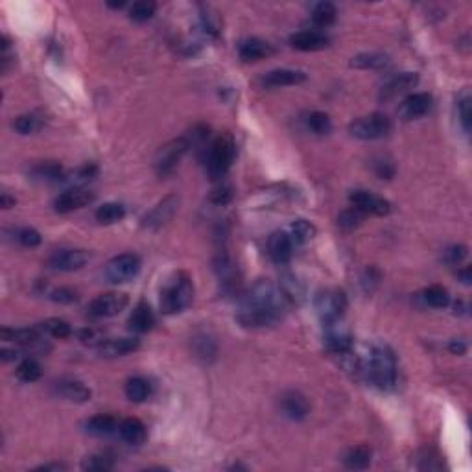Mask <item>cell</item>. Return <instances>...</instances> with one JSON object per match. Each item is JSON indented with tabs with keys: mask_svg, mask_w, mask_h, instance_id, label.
I'll use <instances>...</instances> for the list:
<instances>
[{
	"mask_svg": "<svg viewBox=\"0 0 472 472\" xmlns=\"http://www.w3.org/2000/svg\"><path fill=\"white\" fill-rule=\"evenodd\" d=\"M284 295L268 279L255 283L249 292L242 295L240 308L236 312L238 323L249 329H260L277 323L283 318Z\"/></svg>",
	"mask_w": 472,
	"mask_h": 472,
	"instance_id": "cell-1",
	"label": "cell"
},
{
	"mask_svg": "<svg viewBox=\"0 0 472 472\" xmlns=\"http://www.w3.org/2000/svg\"><path fill=\"white\" fill-rule=\"evenodd\" d=\"M362 371L366 373L367 378L377 388L391 390L397 384L395 354L391 353V349L386 347V345H375L362 364Z\"/></svg>",
	"mask_w": 472,
	"mask_h": 472,
	"instance_id": "cell-2",
	"label": "cell"
},
{
	"mask_svg": "<svg viewBox=\"0 0 472 472\" xmlns=\"http://www.w3.org/2000/svg\"><path fill=\"white\" fill-rule=\"evenodd\" d=\"M194 299V283L185 272L176 273L166 281L161 290V310L163 314H179L187 310Z\"/></svg>",
	"mask_w": 472,
	"mask_h": 472,
	"instance_id": "cell-3",
	"label": "cell"
},
{
	"mask_svg": "<svg viewBox=\"0 0 472 472\" xmlns=\"http://www.w3.org/2000/svg\"><path fill=\"white\" fill-rule=\"evenodd\" d=\"M235 155V139L227 133L216 137L209 144V152H206V172H209L211 179H222L233 166Z\"/></svg>",
	"mask_w": 472,
	"mask_h": 472,
	"instance_id": "cell-4",
	"label": "cell"
},
{
	"mask_svg": "<svg viewBox=\"0 0 472 472\" xmlns=\"http://www.w3.org/2000/svg\"><path fill=\"white\" fill-rule=\"evenodd\" d=\"M391 118L384 113H371L367 117H362L358 120H354L353 124L349 126L351 135L360 139V141H378L384 139L391 133Z\"/></svg>",
	"mask_w": 472,
	"mask_h": 472,
	"instance_id": "cell-5",
	"label": "cell"
},
{
	"mask_svg": "<svg viewBox=\"0 0 472 472\" xmlns=\"http://www.w3.org/2000/svg\"><path fill=\"white\" fill-rule=\"evenodd\" d=\"M345 308H347V297L343 294V290H323L316 297L318 316L329 327L342 319V316L345 314Z\"/></svg>",
	"mask_w": 472,
	"mask_h": 472,
	"instance_id": "cell-6",
	"label": "cell"
},
{
	"mask_svg": "<svg viewBox=\"0 0 472 472\" xmlns=\"http://www.w3.org/2000/svg\"><path fill=\"white\" fill-rule=\"evenodd\" d=\"M189 148L190 142L187 137H179V139L166 142L165 146H161V150L155 155V172H157V176L165 177L176 170L177 165L183 159V155L189 152Z\"/></svg>",
	"mask_w": 472,
	"mask_h": 472,
	"instance_id": "cell-7",
	"label": "cell"
},
{
	"mask_svg": "<svg viewBox=\"0 0 472 472\" xmlns=\"http://www.w3.org/2000/svg\"><path fill=\"white\" fill-rule=\"evenodd\" d=\"M141 272V259L135 253H122L113 257L106 264V277L113 284L130 283Z\"/></svg>",
	"mask_w": 472,
	"mask_h": 472,
	"instance_id": "cell-8",
	"label": "cell"
},
{
	"mask_svg": "<svg viewBox=\"0 0 472 472\" xmlns=\"http://www.w3.org/2000/svg\"><path fill=\"white\" fill-rule=\"evenodd\" d=\"M130 305V297L122 292H107L98 297H95L93 301L88 303L87 314L91 318L102 319V318H113L118 316L126 307Z\"/></svg>",
	"mask_w": 472,
	"mask_h": 472,
	"instance_id": "cell-9",
	"label": "cell"
},
{
	"mask_svg": "<svg viewBox=\"0 0 472 472\" xmlns=\"http://www.w3.org/2000/svg\"><path fill=\"white\" fill-rule=\"evenodd\" d=\"M177 209H179V198H177L176 194L166 196V198H163L152 211H148V213L144 214V218H142V227H144V229L154 231L159 229V227L166 225L172 218H174V214L177 213Z\"/></svg>",
	"mask_w": 472,
	"mask_h": 472,
	"instance_id": "cell-10",
	"label": "cell"
},
{
	"mask_svg": "<svg viewBox=\"0 0 472 472\" xmlns=\"http://www.w3.org/2000/svg\"><path fill=\"white\" fill-rule=\"evenodd\" d=\"M91 260L85 249H59L48 259V266L56 272H78Z\"/></svg>",
	"mask_w": 472,
	"mask_h": 472,
	"instance_id": "cell-11",
	"label": "cell"
},
{
	"mask_svg": "<svg viewBox=\"0 0 472 472\" xmlns=\"http://www.w3.org/2000/svg\"><path fill=\"white\" fill-rule=\"evenodd\" d=\"M95 192H91L85 187H74V189L65 190L63 194H59L56 198L54 209H56V213L61 214L72 213V211H78V209L91 205L95 201Z\"/></svg>",
	"mask_w": 472,
	"mask_h": 472,
	"instance_id": "cell-12",
	"label": "cell"
},
{
	"mask_svg": "<svg viewBox=\"0 0 472 472\" xmlns=\"http://www.w3.org/2000/svg\"><path fill=\"white\" fill-rule=\"evenodd\" d=\"M349 200L353 206L360 209L362 213L373 214V216H388L391 211V203L384 200L382 196H377L369 190H353Z\"/></svg>",
	"mask_w": 472,
	"mask_h": 472,
	"instance_id": "cell-13",
	"label": "cell"
},
{
	"mask_svg": "<svg viewBox=\"0 0 472 472\" xmlns=\"http://www.w3.org/2000/svg\"><path fill=\"white\" fill-rule=\"evenodd\" d=\"M290 45L301 52H318L331 45V39L318 30H303L290 37Z\"/></svg>",
	"mask_w": 472,
	"mask_h": 472,
	"instance_id": "cell-14",
	"label": "cell"
},
{
	"mask_svg": "<svg viewBox=\"0 0 472 472\" xmlns=\"http://www.w3.org/2000/svg\"><path fill=\"white\" fill-rule=\"evenodd\" d=\"M417 83H419L417 72H401V74L390 78L388 82L384 83L378 98L384 102L391 100V98H395V96L402 95V93H406V91L413 88Z\"/></svg>",
	"mask_w": 472,
	"mask_h": 472,
	"instance_id": "cell-15",
	"label": "cell"
},
{
	"mask_svg": "<svg viewBox=\"0 0 472 472\" xmlns=\"http://www.w3.org/2000/svg\"><path fill=\"white\" fill-rule=\"evenodd\" d=\"M281 410H283L284 417H288L290 421H303L307 419L310 413V404H308L307 397L299 391H286L281 397Z\"/></svg>",
	"mask_w": 472,
	"mask_h": 472,
	"instance_id": "cell-16",
	"label": "cell"
},
{
	"mask_svg": "<svg viewBox=\"0 0 472 472\" xmlns=\"http://www.w3.org/2000/svg\"><path fill=\"white\" fill-rule=\"evenodd\" d=\"M432 106H434V98H432L430 93H413V95L404 98L399 113L406 120H415V118L425 117L426 113L432 109Z\"/></svg>",
	"mask_w": 472,
	"mask_h": 472,
	"instance_id": "cell-17",
	"label": "cell"
},
{
	"mask_svg": "<svg viewBox=\"0 0 472 472\" xmlns=\"http://www.w3.org/2000/svg\"><path fill=\"white\" fill-rule=\"evenodd\" d=\"M294 242H292V238H290L286 231L273 233L270 236V240H268V253H270L273 262H277V264L290 262V259L294 257Z\"/></svg>",
	"mask_w": 472,
	"mask_h": 472,
	"instance_id": "cell-18",
	"label": "cell"
},
{
	"mask_svg": "<svg viewBox=\"0 0 472 472\" xmlns=\"http://www.w3.org/2000/svg\"><path fill=\"white\" fill-rule=\"evenodd\" d=\"M238 54H240V59H242V61H246V63H253V61H260V59H266L270 58V56H273V54H275V48H273L270 43L259 39V37H249V39L240 43Z\"/></svg>",
	"mask_w": 472,
	"mask_h": 472,
	"instance_id": "cell-19",
	"label": "cell"
},
{
	"mask_svg": "<svg viewBox=\"0 0 472 472\" xmlns=\"http://www.w3.org/2000/svg\"><path fill=\"white\" fill-rule=\"evenodd\" d=\"M139 347L141 342L137 338H113V340H104L96 349L106 358H117V356L135 353Z\"/></svg>",
	"mask_w": 472,
	"mask_h": 472,
	"instance_id": "cell-20",
	"label": "cell"
},
{
	"mask_svg": "<svg viewBox=\"0 0 472 472\" xmlns=\"http://www.w3.org/2000/svg\"><path fill=\"white\" fill-rule=\"evenodd\" d=\"M56 393L59 397H63L65 401L71 402H87L91 401V390L80 380L74 378H61L56 382Z\"/></svg>",
	"mask_w": 472,
	"mask_h": 472,
	"instance_id": "cell-21",
	"label": "cell"
},
{
	"mask_svg": "<svg viewBox=\"0 0 472 472\" xmlns=\"http://www.w3.org/2000/svg\"><path fill=\"white\" fill-rule=\"evenodd\" d=\"M307 80V74L303 71H294V69H275L268 72L262 78V85L266 87H290V85H299Z\"/></svg>",
	"mask_w": 472,
	"mask_h": 472,
	"instance_id": "cell-22",
	"label": "cell"
},
{
	"mask_svg": "<svg viewBox=\"0 0 472 472\" xmlns=\"http://www.w3.org/2000/svg\"><path fill=\"white\" fill-rule=\"evenodd\" d=\"M128 324H130V331L135 332V334H146V332L152 331L155 324V314L152 310V307L144 301L139 303L133 308Z\"/></svg>",
	"mask_w": 472,
	"mask_h": 472,
	"instance_id": "cell-23",
	"label": "cell"
},
{
	"mask_svg": "<svg viewBox=\"0 0 472 472\" xmlns=\"http://www.w3.org/2000/svg\"><path fill=\"white\" fill-rule=\"evenodd\" d=\"M214 270L218 273L220 283L225 292L233 294L235 290H238V272H236L235 262L227 257V255H220L218 259L214 260Z\"/></svg>",
	"mask_w": 472,
	"mask_h": 472,
	"instance_id": "cell-24",
	"label": "cell"
},
{
	"mask_svg": "<svg viewBox=\"0 0 472 472\" xmlns=\"http://www.w3.org/2000/svg\"><path fill=\"white\" fill-rule=\"evenodd\" d=\"M118 432H120L122 439L133 447H139L146 441V426L137 417H128V419L122 421L118 426Z\"/></svg>",
	"mask_w": 472,
	"mask_h": 472,
	"instance_id": "cell-25",
	"label": "cell"
},
{
	"mask_svg": "<svg viewBox=\"0 0 472 472\" xmlns=\"http://www.w3.org/2000/svg\"><path fill=\"white\" fill-rule=\"evenodd\" d=\"M390 65V56L382 52H362L351 59V67L360 71H380Z\"/></svg>",
	"mask_w": 472,
	"mask_h": 472,
	"instance_id": "cell-26",
	"label": "cell"
},
{
	"mask_svg": "<svg viewBox=\"0 0 472 472\" xmlns=\"http://www.w3.org/2000/svg\"><path fill=\"white\" fill-rule=\"evenodd\" d=\"M118 426H120V423L113 415H104V413L85 421V432L96 437L111 436V434H115L118 430Z\"/></svg>",
	"mask_w": 472,
	"mask_h": 472,
	"instance_id": "cell-27",
	"label": "cell"
},
{
	"mask_svg": "<svg viewBox=\"0 0 472 472\" xmlns=\"http://www.w3.org/2000/svg\"><path fill=\"white\" fill-rule=\"evenodd\" d=\"M371 449L367 445H358V447H353L349 449L343 456V465L351 469V471H364L371 463Z\"/></svg>",
	"mask_w": 472,
	"mask_h": 472,
	"instance_id": "cell-28",
	"label": "cell"
},
{
	"mask_svg": "<svg viewBox=\"0 0 472 472\" xmlns=\"http://www.w3.org/2000/svg\"><path fill=\"white\" fill-rule=\"evenodd\" d=\"M124 393L131 402H144L152 395V384L144 377H133L126 382Z\"/></svg>",
	"mask_w": 472,
	"mask_h": 472,
	"instance_id": "cell-29",
	"label": "cell"
},
{
	"mask_svg": "<svg viewBox=\"0 0 472 472\" xmlns=\"http://www.w3.org/2000/svg\"><path fill=\"white\" fill-rule=\"evenodd\" d=\"M30 176L39 181H59L61 177H65V174H63V166L59 163L45 161V163H37L36 166H32Z\"/></svg>",
	"mask_w": 472,
	"mask_h": 472,
	"instance_id": "cell-30",
	"label": "cell"
},
{
	"mask_svg": "<svg viewBox=\"0 0 472 472\" xmlns=\"http://www.w3.org/2000/svg\"><path fill=\"white\" fill-rule=\"evenodd\" d=\"M286 233L292 238L294 246H301V244L310 242L314 236H316V227L310 222H307V220H295V222L290 224Z\"/></svg>",
	"mask_w": 472,
	"mask_h": 472,
	"instance_id": "cell-31",
	"label": "cell"
},
{
	"mask_svg": "<svg viewBox=\"0 0 472 472\" xmlns=\"http://www.w3.org/2000/svg\"><path fill=\"white\" fill-rule=\"evenodd\" d=\"M95 216H96V220L104 225L117 224V222H120V220H124L126 206L122 205V203L109 201V203H104V205L96 209Z\"/></svg>",
	"mask_w": 472,
	"mask_h": 472,
	"instance_id": "cell-32",
	"label": "cell"
},
{
	"mask_svg": "<svg viewBox=\"0 0 472 472\" xmlns=\"http://www.w3.org/2000/svg\"><path fill=\"white\" fill-rule=\"evenodd\" d=\"M115 456L109 454V452H100V454L87 456L85 460L82 461L83 471H96V472H106L115 469Z\"/></svg>",
	"mask_w": 472,
	"mask_h": 472,
	"instance_id": "cell-33",
	"label": "cell"
},
{
	"mask_svg": "<svg viewBox=\"0 0 472 472\" xmlns=\"http://www.w3.org/2000/svg\"><path fill=\"white\" fill-rule=\"evenodd\" d=\"M327 349L334 354H351L353 351V338L345 332H329L324 338Z\"/></svg>",
	"mask_w": 472,
	"mask_h": 472,
	"instance_id": "cell-34",
	"label": "cell"
},
{
	"mask_svg": "<svg viewBox=\"0 0 472 472\" xmlns=\"http://www.w3.org/2000/svg\"><path fill=\"white\" fill-rule=\"evenodd\" d=\"M281 292H283L284 299L299 305L305 299V288H303L301 281H297L294 275H284L281 281Z\"/></svg>",
	"mask_w": 472,
	"mask_h": 472,
	"instance_id": "cell-35",
	"label": "cell"
},
{
	"mask_svg": "<svg viewBox=\"0 0 472 472\" xmlns=\"http://www.w3.org/2000/svg\"><path fill=\"white\" fill-rule=\"evenodd\" d=\"M336 8L331 2H319L312 10V23L319 28H327L336 21Z\"/></svg>",
	"mask_w": 472,
	"mask_h": 472,
	"instance_id": "cell-36",
	"label": "cell"
},
{
	"mask_svg": "<svg viewBox=\"0 0 472 472\" xmlns=\"http://www.w3.org/2000/svg\"><path fill=\"white\" fill-rule=\"evenodd\" d=\"M39 329H41L45 334H48V336L58 338V340L69 338L72 334L71 323L65 321V319H59V318H50V319H47V321H43V323L39 324Z\"/></svg>",
	"mask_w": 472,
	"mask_h": 472,
	"instance_id": "cell-37",
	"label": "cell"
},
{
	"mask_svg": "<svg viewBox=\"0 0 472 472\" xmlns=\"http://www.w3.org/2000/svg\"><path fill=\"white\" fill-rule=\"evenodd\" d=\"M96 176H98V166L83 165V166H78L76 170H72L71 174H67L65 177H67V181L74 185V187H85V185L91 183Z\"/></svg>",
	"mask_w": 472,
	"mask_h": 472,
	"instance_id": "cell-38",
	"label": "cell"
},
{
	"mask_svg": "<svg viewBox=\"0 0 472 472\" xmlns=\"http://www.w3.org/2000/svg\"><path fill=\"white\" fill-rule=\"evenodd\" d=\"M307 128L316 135H327L332 130L331 117L323 111H312L307 117Z\"/></svg>",
	"mask_w": 472,
	"mask_h": 472,
	"instance_id": "cell-39",
	"label": "cell"
},
{
	"mask_svg": "<svg viewBox=\"0 0 472 472\" xmlns=\"http://www.w3.org/2000/svg\"><path fill=\"white\" fill-rule=\"evenodd\" d=\"M13 128L21 133V135H32L43 128V118L34 115V113H26L17 117V120L13 122Z\"/></svg>",
	"mask_w": 472,
	"mask_h": 472,
	"instance_id": "cell-40",
	"label": "cell"
},
{
	"mask_svg": "<svg viewBox=\"0 0 472 472\" xmlns=\"http://www.w3.org/2000/svg\"><path fill=\"white\" fill-rule=\"evenodd\" d=\"M17 378L21 380V382H36V380H39L41 378V366H39V362L34 360V358H26V360H23L21 364L17 366Z\"/></svg>",
	"mask_w": 472,
	"mask_h": 472,
	"instance_id": "cell-41",
	"label": "cell"
},
{
	"mask_svg": "<svg viewBox=\"0 0 472 472\" xmlns=\"http://www.w3.org/2000/svg\"><path fill=\"white\" fill-rule=\"evenodd\" d=\"M471 93L469 91H463L460 96H458V118H460V124L463 128L465 133H471V120H472V113H471Z\"/></svg>",
	"mask_w": 472,
	"mask_h": 472,
	"instance_id": "cell-42",
	"label": "cell"
},
{
	"mask_svg": "<svg viewBox=\"0 0 472 472\" xmlns=\"http://www.w3.org/2000/svg\"><path fill=\"white\" fill-rule=\"evenodd\" d=\"M366 216L367 214L362 213L360 209L349 206V209H345V211L338 216V225H340L343 231H353L356 229L358 225H362V222L366 220Z\"/></svg>",
	"mask_w": 472,
	"mask_h": 472,
	"instance_id": "cell-43",
	"label": "cell"
},
{
	"mask_svg": "<svg viewBox=\"0 0 472 472\" xmlns=\"http://www.w3.org/2000/svg\"><path fill=\"white\" fill-rule=\"evenodd\" d=\"M155 10H157V4L152 2V0H139L135 2L130 10L131 21L135 23H146L155 15Z\"/></svg>",
	"mask_w": 472,
	"mask_h": 472,
	"instance_id": "cell-44",
	"label": "cell"
},
{
	"mask_svg": "<svg viewBox=\"0 0 472 472\" xmlns=\"http://www.w3.org/2000/svg\"><path fill=\"white\" fill-rule=\"evenodd\" d=\"M423 297H425L426 305H430L432 308H445V307H449V303H450L449 292L442 288V286H437V284L436 286L426 288Z\"/></svg>",
	"mask_w": 472,
	"mask_h": 472,
	"instance_id": "cell-45",
	"label": "cell"
},
{
	"mask_svg": "<svg viewBox=\"0 0 472 472\" xmlns=\"http://www.w3.org/2000/svg\"><path fill=\"white\" fill-rule=\"evenodd\" d=\"M15 238H17V242L21 244V246H24V248H37V246L41 244V235H39L36 229H32V227H23V229H19L17 233H15Z\"/></svg>",
	"mask_w": 472,
	"mask_h": 472,
	"instance_id": "cell-46",
	"label": "cell"
},
{
	"mask_svg": "<svg viewBox=\"0 0 472 472\" xmlns=\"http://www.w3.org/2000/svg\"><path fill=\"white\" fill-rule=\"evenodd\" d=\"M373 168H375V174H377L380 179H391L395 176V165L391 163L390 159H377L373 163Z\"/></svg>",
	"mask_w": 472,
	"mask_h": 472,
	"instance_id": "cell-47",
	"label": "cell"
},
{
	"mask_svg": "<svg viewBox=\"0 0 472 472\" xmlns=\"http://www.w3.org/2000/svg\"><path fill=\"white\" fill-rule=\"evenodd\" d=\"M50 299L54 303H61V305H71L78 299V294L72 288H56L50 292Z\"/></svg>",
	"mask_w": 472,
	"mask_h": 472,
	"instance_id": "cell-48",
	"label": "cell"
},
{
	"mask_svg": "<svg viewBox=\"0 0 472 472\" xmlns=\"http://www.w3.org/2000/svg\"><path fill=\"white\" fill-rule=\"evenodd\" d=\"M233 200V189L229 185H220L211 192V201L216 205H227Z\"/></svg>",
	"mask_w": 472,
	"mask_h": 472,
	"instance_id": "cell-49",
	"label": "cell"
},
{
	"mask_svg": "<svg viewBox=\"0 0 472 472\" xmlns=\"http://www.w3.org/2000/svg\"><path fill=\"white\" fill-rule=\"evenodd\" d=\"M465 257H467L465 246H452V248H449L447 251H445V260L452 266L460 264L461 260L465 259Z\"/></svg>",
	"mask_w": 472,
	"mask_h": 472,
	"instance_id": "cell-50",
	"label": "cell"
},
{
	"mask_svg": "<svg viewBox=\"0 0 472 472\" xmlns=\"http://www.w3.org/2000/svg\"><path fill=\"white\" fill-rule=\"evenodd\" d=\"M449 351L452 354H465L467 353V343L460 342V340H452V342L449 343Z\"/></svg>",
	"mask_w": 472,
	"mask_h": 472,
	"instance_id": "cell-51",
	"label": "cell"
},
{
	"mask_svg": "<svg viewBox=\"0 0 472 472\" xmlns=\"http://www.w3.org/2000/svg\"><path fill=\"white\" fill-rule=\"evenodd\" d=\"M67 467L61 463H52V465H43L39 467V471H65Z\"/></svg>",
	"mask_w": 472,
	"mask_h": 472,
	"instance_id": "cell-52",
	"label": "cell"
},
{
	"mask_svg": "<svg viewBox=\"0 0 472 472\" xmlns=\"http://www.w3.org/2000/svg\"><path fill=\"white\" fill-rule=\"evenodd\" d=\"M458 275H460V279L463 281V284H471V268H465V270L458 273Z\"/></svg>",
	"mask_w": 472,
	"mask_h": 472,
	"instance_id": "cell-53",
	"label": "cell"
},
{
	"mask_svg": "<svg viewBox=\"0 0 472 472\" xmlns=\"http://www.w3.org/2000/svg\"><path fill=\"white\" fill-rule=\"evenodd\" d=\"M13 205H15V200H12V198L4 192V194H2V206H4V209H10V206Z\"/></svg>",
	"mask_w": 472,
	"mask_h": 472,
	"instance_id": "cell-54",
	"label": "cell"
},
{
	"mask_svg": "<svg viewBox=\"0 0 472 472\" xmlns=\"http://www.w3.org/2000/svg\"><path fill=\"white\" fill-rule=\"evenodd\" d=\"M107 6L109 8H122V6H126V2L124 0H122V2H109Z\"/></svg>",
	"mask_w": 472,
	"mask_h": 472,
	"instance_id": "cell-55",
	"label": "cell"
}]
</instances>
